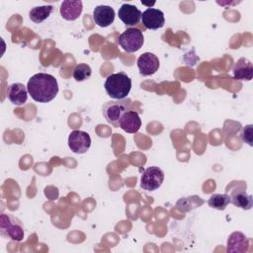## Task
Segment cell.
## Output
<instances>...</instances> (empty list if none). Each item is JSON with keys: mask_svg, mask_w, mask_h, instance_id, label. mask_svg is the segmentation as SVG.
Listing matches in <instances>:
<instances>
[{"mask_svg": "<svg viewBox=\"0 0 253 253\" xmlns=\"http://www.w3.org/2000/svg\"><path fill=\"white\" fill-rule=\"evenodd\" d=\"M164 181L163 171L156 166L145 169L140 178V187L145 191L157 190Z\"/></svg>", "mask_w": 253, "mask_h": 253, "instance_id": "cell-6", "label": "cell"}, {"mask_svg": "<svg viewBox=\"0 0 253 253\" xmlns=\"http://www.w3.org/2000/svg\"><path fill=\"white\" fill-rule=\"evenodd\" d=\"M104 88L109 97L115 100L126 99L131 89V79L125 73H112L104 83Z\"/></svg>", "mask_w": 253, "mask_h": 253, "instance_id": "cell-2", "label": "cell"}, {"mask_svg": "<svg viewBox=\"0 0 253 253\" xmlns=\"http://www.w3.org/2000/svg\"><path fill=\"white\" fill-rule=\"evenodd\" d=\"M140 10L131 4H123L119 9L118 16L126 26H135L141 19Z\"/></svg>", "mask_w": 253, "mask_h": 253, "instance_id": "cell-10", "label": "cell"}, {"mask_svg": "<svg viewBox=\"0 0 253 253\" xmlns=\"http://www.w3.org/2000/svg\"><path fill=\"white\" fill-rule=\"evenodd\" d=\"M68 146L74 153H85L91 146V137L86 131L78 129L73 130L68 136Z\"/></svg>", "mask_w": 253, "mask_h": 253, "instance_id": "cell-7", "label": "cell"}, {"mask_svg": "<svg viewBox=\"0 0 253 253\" xmlns=\"http://www.w3.org/2000/svg\"><path fill=\"white\" fill-rule=\"evenodd\" d=\"M232 76L239 81H250L253 77L252 62L246 57L239 58L232 67Z\"/></svg>", "mask_w": 253, "mask_h": 253, "instance_id": "cell-11", "label": "cell"}, {"mask_svg": "<svg viewBox=\"0 0 253 253\" xmlns=\"http://www.w3.org/2000/svg\"><path fill=\"white\" fill-rule=\"evenodd\" d=\"M252 133H253V126L252 125L245 126L242 128L241 132H240V137H241L242 141L246 142L250 146L253 145V143H252Z\"/></svg>", "mask_w": 253, "mask_h": 253, "instance_id": "cell-21", "label": "cell"}, {"mask_svg": "<svg viewBox=\"0 0 253 253\" xmlns=\"http://www.w3.org/2000/svg\"><path fill=\"white\" fill-rule=\"evenodd\" d=\"M119 126L128 133H135L141 126V120L135 111L126 112L119 121Z\"/></svg>", "mask_w": 253, "mask_h": 253, "instance_id": "cell-13", "label": "cell"}, {"mask_svg": "<svg viewBox=\"0 0 253 253\" xmlns=\"http://www.w3.org/2000/svg\"><path fill=\"white\" fill-rule=\"evenodd\" d=\"M52 10H53V8H52L51 5L37 6V7H34L30 10L29 17L34 23L40 24L50 16Z\"/></svg>", "mask_w": 253, "mask_h": 253, "instance_id": "cell-17", "label": "cell"}, {"mask_svg": "<svg viewBox=\"0 0 253 253\" xmlns=\"http://www.w3.org/2000/svg\"><path fill=\"white\" fill-rule=\"evenodd\" d=\"M115 11L111 6L99 5L94 8L93 19L95 24L101 28L109 27L115 20Z\"/></svg>", "mask_w": 253, "mask_h": 253, "instance_id": "cell-12", "label": "cell"}, {"mask_svg": "<svg viewBox=\"0 0 253 253\" xmlns=\"http://www.w3.org/2000/svg\"><path fill=\"white\" fill-rule=\"evenodd\" d=\"M28 89L22 83H13L7 87V97L16 106L24 105L28 100Z\"/></svg>", "mask_w": 253, "mask_h": 253, "instance_id": "cell-14", "label": "cell"}, {"mask_svg": "<svg viewBox=\"0 0 253 253\" xmlns=\"http://www.w3.org/2000/svg\"><path fill=\"white\" fill-rule=\"evenodd\" d=\"M136 63L139 73L143 76L152 75L159 68V59L152 52H144L139 55Z\"/></svg>", "mask_w": 253, "mask_h": 253, "instance_id": "cell-9", "label": "cell"}, {"mask_svg": "<svg viewBox=\"0 0 253 253\" xmlns=\"http://www.w3.org/2000/svg\"><path fill=\"white\" fill-rule=\"evenodd\" d=\"M29 95L37 102L47 103L53 100L58 93V83L54 76L48 73L33 75L27 84Z\"/></svg>", "mask_w": 253, "mask_h": 253, "instance_id": "cell-1", "label": "cell"}, {"mask_svg": "<svg viewBox=\"0 0 253 253\" xmlns=\"http://www.w3.org/2000/svg\"><path fill=\"white\" fill-rule=\"evenodd\" d=\"M141 20L144 28L148 30L160 29L165 24L163 12L156 8H147L141 14Z\"/></svg>", "mask_w": 253, "mask_h": 253, "instance_id": "cell-8", "label": "cell"}, {"mask_svg": "<svg viewBox=\"0 0 253 253\" xmlns=\"http://www.w3.org/2000/svg\"><path fill=\"white\" fill-rule=\"evenodd\" d=\"M230 203V196L227 194H213L210 197L208 205L215 210L223 211Z\"/></svg>", "mask_w": 253, "mask_h": 253, "instance_id": "cell-19", "label": "cell"}, {"mask_svg": "<svg viewBox=\"0 0 253 253\" xmlns=\"http://www.w3.org/2000/svg\"><path fill=\"white\" fill-rule=\"evenodd\" d=\"M144 42L142 32L137 28H128L119 37V44L126 52H135Z\"/></svg>", "mask_w": 253, "mask_h": 253, "instance_id": "cell-5", "label": "cell"}, {"mask_svg": "<svg viewBox=\"0 0 253 253\" xmlns=\"http://www.w3.org/2000/svg\"><path fill=\"white\" fill-rule=\"evenodd\" d=\"M0 231L5 237H9L14 241H22L24 239V227L20 220L11 214L2 213L0 215Z\"/></svg>", "mask_w": 253, "mask_h": 253, "instance_id": "cell-4", "label": "cell"}, {"mask_svg": "<svg viewBox=\"0 0 253 253\" xmlns=\"http://www.w3.org/2000/svg\"><path fill=\"white\" fill-rule=\"evenodd\" d=\"M249 247V239L240 231L231 233L227 239V252H247Z\"/></svg>", "mask_w": 253, "mask_h": 253, "instance_id": "cell-16", "label": "cell"}, {"mask_svg": "<svg viewBox=\"0 0 253 253\" xmlns=\"http://www.w3.org/2000/svg\"><path fill=\"white\" fill-rule=\"evenodd\" d=\"M83 10V4L79 1L65 0L60 5V15L66 21H75L79 18Z\"/></svg>", "mask_w": 253, "mask_h": 253, "instance_id": "cell-15", "label": "cell"}, {"mask_svg": "<svg viewBox=\"0 0 253 253\" xmlns=\"http://www.w3.org/2000/svg\"><path fill=\"white\" fill-rule=\"evenodd\" d=\"M91 74H92V69L86 63H79L78 65H76L72 73L73 78L76 81H84L88 79L91 76Z\"/></svg>", "mask_w": 253, "mask_h": 253, "instance_id": "cell-20", "label": "cell"}, {"mask_svg": "<svg viewBox=\"0 0 253 253\" xmlns=\"http://www.w3.org/2000/svg\"><path fill=\"white\" fill-rule=\"evenodd\" d=\"M131 100L128 98L106 102L102 107V113L106 121L112 126L118 127L121 117L127 111H130Z\"/></svg>", "mask_w": 253, "mask_h": 253, "instance_id": "cell-3", "label": "cell"}, {"mask_svg": "<svg viewBox=\"0 0 253 253\" xmlns=\"http://www.w3.org/2000/svg\"><path fill=\"white\" fill-rule=\"evenodd\" d=\"M230 202L237 208H241L243 210H250L253 206L252 196L247 194L246 192H238L230 196Z\"/></svg>", "mask_w": 253, "mask_h": 253, "instance_id": "cell-18", "label": "cell"}]
</instances>
